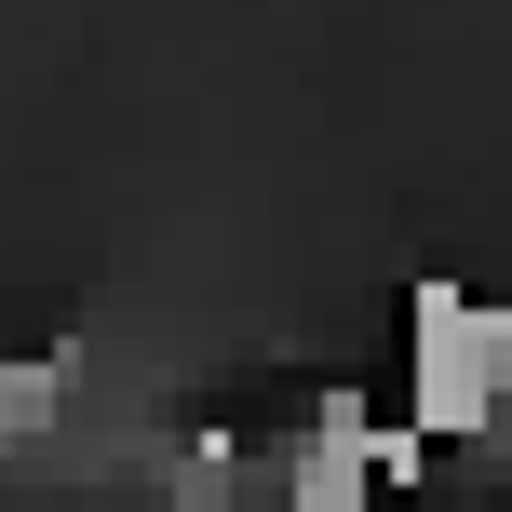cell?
<instances>
[{"mask_svg": "<svg viewBox=\"0 0 512 512\" xmlns=\"http://www.w3.org/2000/svg\"><path fill=\"white\" fill-rule=\"evenodd\" d=\"M405 432L432 459L512 432V310L472 297V283H445V270L405 283Z\"/></svg>", "mask_w": 512, "mask_h": 512, "instance_id": "obj_1", "label": "cell"}]
</instances>
